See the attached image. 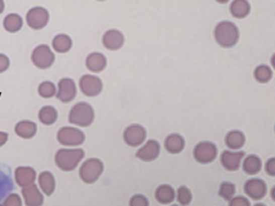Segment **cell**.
Returning <instances> with one entry per match:
<instances>
[{
  "mask_svg": "<svg viewBox=\"0 0 275 206\" xmlns=\"http://www.w3.org/2000/svg\"><path fill=\"white\" fill-rule=\"evenodd\" d=\"M84 150L83 149H59L55 156V162L58 168L62 171H72L75 170L80 161L83 159Z\"/></svg>",
  "mask_w": 275,
  "mask_h": 206,
  "instance_id": "obj_1",
  "label": "cell"
},
{
  "mask_svg": "<svg viewBox=\"0 0 275 206\" xmlns=\"http://www.w3.org/2000/svg\"><path fill=\"white\" fill-rule=\"evenodd\" d=\"M215 39L223 47H231L239 41V30L231 22H222L215 28Z\"/></svg>",
  "mask_w": 275,
  "mask_h": 206,
  "instance_id": "obj_2",
  "label": "cell"
},
{
  "mask_svg": "<svg viewBox=\"0 0 275 206\" xmlns=\"http://www.w3.org/2000/svg\"><path fill=\"white\" fill-rule=\"evenodd\" d=\"M95 113L93 108L85 102H80L71 109L69 122L80 127H87L94 122Z\"/></svg>",
  "mask_w": 275,
  "mask_h": 206,
  "instance_id": "obj_3",
  "label": "cell"
},
{
  "mask_svg": "<svg viewBox=\"0 0 275 206\" xmlns=\"http://www.w3.org/2000/svg\"><path fill=\"white\" fill-rule=\"evenodd\" d=\"M103 171V164L99 159L92 158L85 161L80 169V176L86 184H93L98 179Z\"/></svg>",
  "mask_w": 275,
  "mask_h": 206,
  "instance_id": "obj_4",
  "label": "cell"
},
{
  "mask_svg": "<svg viewBox=\"0 0 275 206\" xmlns=\"http://www.w3.org/2000/svg\"><path fill=\"white\" fill-rule=\"evenodd\" d=\"M31 60L39 69L50 68L55 60V56L47 45H39L31 54Z\"/></svg>",
  "mask_w": 275,
  "mask_h": 206,
  "instance_id": "obj_5",
  "label": "cell"
},
{
  "mask_svg": "<svg viewBox=\"0 0 275 206\" xmlns=\"http://www.w3.org/2000/svg\"><path fill=\"white\" fill-rule=\"evenodd\" d=\"M57 140L61 145L64 146H78L85 140L84 133L71 127H63L57 133Z\"/></svg>",
  "mask_w": 275,
  "mask_h": 206,
  "instance_id": "obj_6",
  "label": "cell"
},
{
  "mask_svg": "<svg viewBox=\"0 0 275 206\" xmlns=\"http://www.w3.org/2000/svg\"><path fill=\"white\" fill-rule=\"evenodd\" d=\"M193 156L198 162L207 164L215 160L217 148L211 142H201L193 149Z\"/></svg>",
  "mask_w": 275,
  "mask_h": 206,
  "instance_id": "obj_7",
  "label": "cell"
},
{
  "mask_svg": "<svg viewBox=\"0 0 275 206\" xmlns=\"http://www.w3.org/2000/svg\"><path fill=\"white\" fill-rule=\"evenodd\" d=\"M48 19H50V15H48L47 10L41 7H36L30 9L27 13L26 21L28 26L32 29H42L46 26L48 23Z\"/></svg>",
  "mask_w": 275,
  "mask_h": 206,
  "instance_id": "obj_8",
  "label": "cell"
},
{
  "mask_svg": "<svg viewBox=\"0 0 275 206\" xmlns=\"http://www.w3.org/2000/svg\"><path fill=\"white\" fill-rule=\"evenodd\" d=\"M15 188L10 166L0 163V202L11 194Z\"/></svg>",
  "mask_w": 275,
  "mask_h": 206,
  "instance_id": "obj_9",
  "label": "cell"
},
{
  "mask_svg": "<svg viewBox=\"0 0 275 206\" xmlns=\"http://www.w3.org/2000/svg\"><path fill=\"white\" fill-rule=\"evenodd\" d=\"M80 88L85 96L96 97L102 90V83L97 76L83 75L80 80Z\"/></svg>",
  "mask_w": 275,
  "mask_h": 206,
  "instance_id": "obj_10",
  "label": "cell"
},
{
  "mask_svg": "<svg viewBox=\"0 0 275 206\" xmlns=\"http://www.w3.org/2000/svg\"><path fill=\"white\" fill-rule=\"evenodd\" d=\"M145 138H147V131L140 125L129 126L124 132V140L126 144L132 147L141 145Z\"/></svg>",
  "mask_w": 275,
  "mask_h": 206,
  "instance_id": "obj_11",
  "label": "cell"
},
{
  "mask_svg": "<svg viewBox=\"0 0 275 206\" xmlns=\"http://www.w3.org/2000/svg\"><path fill=\"white\" fill-rule=\"evenodd\" d=\"M77 94V86L71 78H62L58 83L57 98L61 102H70L75 99Z\"/></svg>",
  "mask_w": 275,
  "mask_h": 206,
  "instance_id": "obj_12",
  "label": "cell"
},
{
  "mask_svg": "<svg viewBox=\"0 0 275 206\" xmlns=\"http://www.w3.org/2000/svg\"><path fill=\"white\" fill-rule=\"evenodd\" d=\"M15 181L19 186L25 188L34 185L36 180V171L30 166H19L15 170Z\"/></svg>",
  "mask_w": 275,
  "mask_h": 206,
  "instance_id": "obj_13",
  "label": "cell"
},
{
  "mask_svg": "<svg viewBox=\"0 0 275 206\" xmlns=\"http://www.w3.org/2000/svg\"><path fill=\"white\" fill-rule=\"evenodd\" d=\"M159 153H160L159 143L157 141L151 140L147 142V144H145L143 147H141L139 150H138L135 156L143 161H153L159 156Z\"/></svg>",
  "mask_w": 275,
  "mask_h": 206,
  "instance_id": "obj_14",
  "label": "cell"
},
{
  "mask_svg": "<svg viewBox=\"0 0 275 206\" xmlns=\"http://www.w3.org/2000/svg\"><path fill=\"white\" fill-rule=\"evenodd\" d=\"M244 153H232L230 150H226L222 154L221 161L224 168L228 171H236L240 168L241 160L243 159Z\"/></svg>",
  "mask_w": 275,
  "mask_h": 206,
  "instance_id": "obj_15",
  "label": "cell"
},
{
  "mask_svg": "<svg viewBox=\"0 0 275 206\" xmlns=\"http://www.w3.org/2000/svg\"><path fill=\"white\" fill-rule=\"evenodd\" d=\"M22 194L27 206H41L43 204V195L36 185H30L24 188Z\"/></svg>",
  "mask_w": 275,
  "mask_h": 206,
  "instance_id": "obj_16",
  "label": "cell"
},
{
  "mask_svg": "<svg viewBox=\"0 0 275 206\" xmlns=\"http://www.w3.org/2000/svg\"><path fill=\"white\" fill-rule=\"evenodd\" d=\"M246 194L254 200H260L265 195L266 187L265 184L260 179L248 180L244 186Z\"/></svg>",
  "mask_w": 275,
  "mask_h": 206,
  "instance_id": "obj_17",
  "label": "cell"
},
{
  "mask_svg": "<svg viewBox=\"0 0 275 206\" xmlns=\"http://www.w3.org/2000/svg\"><path fill=\"white\" fill-rule=\"evenodd\" d=\"M102 42L108 50H118L124 44V37L118 30H108L102 38Z\"/></svg>",
  "mask_w": 275,
  "mask_h": 206,
  "instance_id": "obj_18",
  "label": "cell"
},
{
  "mask_svg": "<svg viewBox=\"0 0 275 206\" xmlns=\"http://www.w3.org/2000/svg\"><path fill=\"white\" fill-rule=\"evenodd\" d=\"M107 59L100 53H92L86 58V67L92 72H101L106 68Z\"/></svg>",
  "mask_w": 275,
  "mask_h": 206,
  "instance_id": "obj_19",
  "label": "cell"
},
{
  "mask_svg": "<svg viewBox=\"0 0 275 206\" xmlns=\"http://www.w3.org/2000/svg\"><path fill=\"white\" fill-rule=\"evenodd\" d=\"M15 133L22 139H31L37 133V125L29 121L19 122L15 126Z\"/></svg>",
  "mask_w": 275,
  "mask_h": 206,
  "instance_id": "obj_20",
  "label": "cell"
},
{
  "mask_svg": "<svg viewBox=\"0 0 275 206\" xmlns=\"http://www.w3.org/2000/svg\"><path fill=\"white\" fill-rule=\"evenodd\" d=\"M185 146L184 139L180 136V134H170L167 137L165 142V147L170 154H179L181 153Z\"/></svg>",
  "mask_w": 275,
  "mask_h": 206,
  "instance_id": "obj_21",
  "label": "cell"
},
{
  "mask_svg": "<svg viewBox=\"0 0 275 206\" xmlns=\"http://www.w3.org/2000/svg\"><path fill=\"white\" fill-rule=\"evenodd\" d=\"M39 186L46 195H51L55 190V179L50 172H42L39 175Z\"/></svg>",
  "mask_w": 275,
  "mask_h": 206,
  "instance_id": "obj_22",
  "label": "cell"
},
{
  "mask_svg": "<svg viewBox=\"0 0 275 206\" xmlns=\"http://www.w3.org/2000/svg\"><path fill=\"white\" fill-rule=\"evenodd\" d=\"M4 27L9 33H18L23 27V19L19 14H8L4 20Z\"/></svg>",
  "mask_w": 275,
  "mask_h": 206,
  "instance_id": "obj_23",
  "label": "cell"
},
{
  "mask_svg": "<svg viewBox=\"0 0 275 206\" xmlns=\"http://www.w3.org/2000/svg\"><path fill=\"white\" fill-rule=\"evenodd\" d=\"M245 143V137L241 131H230L226 137V145L231 149H239Z\"/></svg>",
  "mask_w": 275,
  "mask_h": 206,
  "instance_id": "obj_24",
  "label": "cell"
},
{
  "mask_svg": "<svg viewBox=\"0 0 275 206\" xmlns=\"http://www.w3.org/2000/svg\"><path fill=\"white\" fill-rule=\"evenodd\" d=\"M57 117H58L57 111L50 106L43 107L39 112V121L46 126L53 125L56 121H57Z\"/></svg>",
  "mask_w": 275,
  "mask_h": 206,
  "instance_id": "obj_25",
  "label": "cell"
},
{
  "mask_svg": "<svg viewBox=\"0 0 275 206\" xmlns=\"http://www.w3.org/2000/svg\"><path fill=\"white\" fill-rule=\"evenodd\" d=\"M53 49L57 53H67L72 46V40L67 35H58L53 39Z\"/></svg>",
  "mask_w": 275,
  "mask_h": 206,
  "instance_id": "obj_26",
  "label": "cell"
},
{
  "mask_svg": "<svg viewBox=\"0 0 275 206\" xmlns=\"http://www.w3.org/2000/svg\"><path fill=\"white\" fill-rule=\"evenodd\" d=\"M249 9H250L249 4L245 2V0H236V2L232 3L230 7L231 14L237 19H243L247 17L249 13Z\"/></svg>",
  "mask_w": 275,
  "mask_h": 206,
  "instance_id": "obj_27",
  "label": "cell"
},
{
  "mask_svg": "<svg viewBox=\"0 0 275 206\" xmlns=\"http://www.w3.org/2000/svg\"><path fill=\"white\" fill-rule=\"evenodd\" d=\"M156 199L159 203L163 204H168L170 202H172L174 200V190L168 186V185H161L157 188L156 193H155Z\"/></svg>",
  "mask_w": 275,
  "mask_h": 206,
  "instance_id": "obj_28",
  "label": "cell"
},
{
  "mask_svg": "<svg viewBox=\"0 0 275 206\" xmlns=\"http://www.w3.org/2000/svg\"><path fill=\"white\" fill-rule=\"evenodd\" d=\"M261 169V160L255 155L248 156L243 162V170L247 174H256Z\"/></svg>",
  "mask_w": 275,
  "mask_h": 206,
  "instance_id": "obj_29",
  "label": "cell"
},
{
  "mask_svg": "<svg viewBox=\"0 0 275 206\" xmlns=\"http://www.w3.org/2000/svg\"><path fill=\"white\" fill-rule=\"evenodd\" d=\"M255 78L260 83H266L269 82L272 78V70L268 67L261 65L259 67H257L255 70Z\"/></svg>",
  "mask_w": 275,
  "mask_h": 206,
  "instance_id": "obj_30",
  "label": "cell"
},
{
  "mask_svg": "<svg viewBox=\"0 0 275 206\" xmlns=\"http://www.w3.org/2000/svg\"><path fill=\"white\" fill-rule=\"evenodd\" d=\"M38 92L43 98H51L55 96L56 87L52 82H43L39 85Z\"/></svg>",
  "mask_w": 275,
  "mask_h": 206,
  "instance_id": "obj_31",
  "label": "cell"
},
{
  "mask_svg": "<svg viewBox=\"0 0 275 206\" xmlns=\"http://www.w3.org/2000/svg\"><path fill=\"white\" fill-rule=\"evenodd\" d=\"M236 193V187L231 183H223L220 188V195L225 200H231L232 196Z\"/></svg>",
  "mask_w": 275,
  "mask_h": 206,
  "instance_id": "obj_32",
  "label": "cell"
},
{
  "mask_svg": "<svg viewBox=\"0 0 275 206\" xmlns=\"http://www.w3.org/2000/svg\"><path fill=\"white\" fill-rule=\"evenodd\" d=\"M177 201L181 203V205H188L191 202V193L188 188L185 186L180 187L177 190Z\"/></svg>",
  "mask_w": 275,
  "mask_h": 206,
  "instance_id": "obj_33",
  "label": "cell"
},
{
  "mask_svg": "<svg viewBox=\"0 0 275 206\" xmlns=\"http://www.w3.org/2000/svg\"><path fill=\"white\" fill-rule=\"evenodd\" d=\"M3 206H22V199L16 193L9 194L5 199Z\"/></svg>",
  "mask_w": 275,
  "mask_h": 206,
  "instance_id": "obj_34",
  "label": "cell"
},
{
  "mask_svg": "<svg viewBox=\"0 0 275 206\" xmlns=\"http://www.w3.org/2000/svg\"><path fill=\"white\" fill-rule=\"evenodd\" d=\"M129 205H130V206H149V201L144 195L135 194V195H133L131 197Z\"/></svg>",
  "mask_w": 275,
  "mask_h": 206,
  "instance_id": "obj_35",
  "label": "cell"
},
{
  "mask_svg": "<svg viewBox=\"0 0 275 206\" xmlns=\"http://www.w3.org/2000/svg\"><path fill=\"white\" fill-rule=\"evenodd\" d=\"M229 206H249V202L247 201V199H245V197L237 196L231 199Z\"/></svg>",
  "mask_w": 275,
  "mask_h": 206,
  "instance_id": "obj_36",
  "label": "cell"
},
{
  "mask_svg": "<svg viewBox=\"0 0 275 206\" xmlns=\"http://www.w3.org/2000/svg\"><path fill=\"white\" fill-rule=\"evenodd\" d=\"M9 66H10L9 58H8L6 55L0 54V73H3L9 69Z\"/></svg>",
  "mask_w": 275,
  "mask_h": 206,
  "instance_id": "obj_37",
  "label": "cell"
},
{
  "mask_svg": "<svg viewBox=\"0 0 275 206\" xmlns=\"http://www.w3.org/2000/svg\"><path fill=\"white\" fill-rule=\"evenodd\" d=\"M265 171L268 172V174L271 176L275 175V159H274V158H271V159L268 162H266Z\"/></svg>",
  "mask_w": 275,
  "mask_h": 206,
  "instance_id": "obj_38",
  "label": "cell"
},
{
  "mask_svg": "<svg viewBox=\"0 0 275 206\" xmlns=\"http://www.w3.org/2000/svg\"><path fill=\"white\" fill-rule=\"evenodd\" d=\"M8 139H9V136L7 132H0V147L7 143Z\"/></svg>",
  "mask_w": 275,
  "mask_h": 206,
  "instance_id": "obj_39",
  "label": "cell"
},
{
  "mask_svg": "<svg viewBox=\"0 0 275 206\" xmlns=\"http://www.w3.org/2000/svg\"><path fill=\"white\" fill-rule=\"evenodd\" d=\"M4 10H5V3L0 0V14L4 12Z\"/></svg>",
  "mask_w": 275,
  "mask_h": 206,
  "instance_id": "obj_40",
  "label": "cell"
},
{
  "mask_svg": "<svg viewBox=\"0 0 275 206\" xmlns=\"http://www.w3.org/2000/svg\"><path fill=\"white\" fill-rule=\"evenodd\" d=\"M255 206H264V205H262V204H257V205H255Z\"/></svg>",
  "mask_w": 275,
  "mask_h": 206,
  "instance_id": "obj_41",
  "label": "cell"
},
{
  "mask_svg": "<svg viewBox=\"0 0 275 206\" xmlns=\"http://www.w3.org/2000/svg\"><path fill=\"white\" fill-rule=\"evenodd\" d=\"M173 206H176V205H173Z\"/></svg>",
  "mask_w": 275,
  "mask_h": 206,
  "instance_id": "obj_42",
  "label": "cell"
},
{
  "mask_svg": "<svg viewBox=\"0 0 275 206\" xmlns=\"http://www.w3.org/2000/svg\"><path fill=\"white\" fill-rule=\"evenodd\" d=\"M0 206H3V205H0Z\"/></svg>",
  "mask_w": 275,
  "mask_h": 206,
  "instance_id": "obj_43",
  "label": "cell"
}]
</instances>
